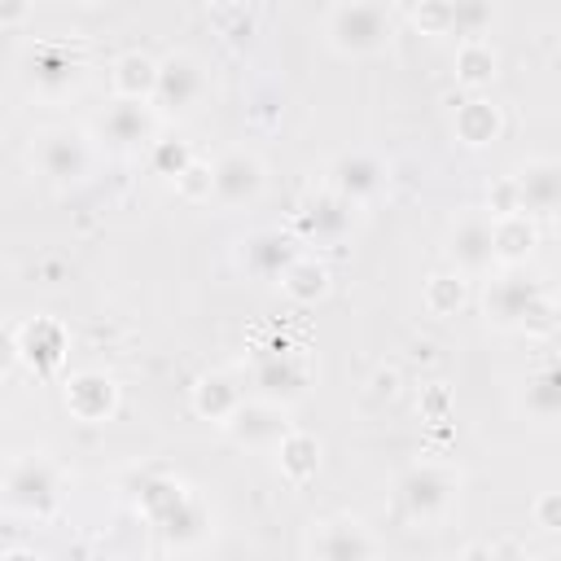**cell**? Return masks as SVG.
Wrapping results in <instances>:
<instances>
[{"label":"cell","mask_w":561,"mask_h":561,"mask_svg":"<svg viewBox=\"0 0 561 561\" xmlns=\"http://www.w3.org/2000/svg\"><path fill=\"white\" fill-rule=\"evenodd\" d=\"M482 316H486L491 329L530 333V337H543V333H552V324H557L552 294H548L539 280L517 276L513 267H508L504 276H491V280H486V289H482Z\"/></svg>","instance_id":"obj_1"},{"label":"cell","mask_w":561,"mask_h":561,"mask_svg":"<svg viewBox=\"0 0 561 561\" xmlns=\"http://www.w3.org/2000/svg\"><path fill=\"white\" fill-rule=\"evenodd\" d=\"M394 39V13L386 0H337L324 13V44L337 57H377Z\"/></svg>","instance_id":"obj_2"},{"label":"cell","mask_w":561,"mask_h":561,"mask_svg":"<svg viewBox=\"0 0 561 561\" xmlns=\"http://www.w3.org/2000/svg\"><path fill=\"white\" fill-rule=\"evenodd\" d=\"M460 500V473L443 460H416L394 482V504L412 526H438Z\"/></svg>","instance_id":"obj_3"},{"label":"cell","mask_w":561,"mask_h":561,"mask_svg":"<svg viewBox=\"0 0 561 561\" xmlns=\"http://www.w3.org/2000/svg\"><path fill=\"white\" fill-rule=\"evenodd\" d=\"M561 206V167L557 158H526L500 188L486 215L526 210V215H552Z\"/></svg>","instance_id":"obj_4"},{"label":"cell","mask_w":561,"mask_h":561,"mask_svg":"<svg viewBox=\"0 0 561 561\" xmlns=\"http://www.w3.org/2000/svg\"><path fill=\"white\" fill-rule=\"evenodd\" d=\"M311 377H316L311 359L302 351H294V346H276V351H263V355L250 359V390H254V399H267V403H280V408L307 399Z\"/></svg>","instance_id":"obj_5"},{"label":"cell","mask_w":561,"mask_h":561,"mask_svg":"<svg viewBox=\"0 0 561 561\" xmlns=\"http://www.w3.org/2000/svg\"><path fill=\"white\" fill-rule=\"evenodd\" d=\"M0 500L4 508L22 513V517H48L61 500V473L48 456H22L9 465L4 482H0Z\"/></svg>","instance_id":"obj_6"},{"label":"cell","mask_w":561,"mask_h":561,"mask_svg":"<svg viewBox=\"0 0 561 561\" xmlns=\"http://www.w3.org/2000/svg\"><path fill=\"white\" fill-rule=\"evenodd\" d=\"M210 92V79H206V66L193 57V53H171L158 61V83H153V110L162 118H188L202 110Z\"/></svg>","instance_id":"obj_7"},{"label":"cell","mask_w":561,"mask_h":561,"mask_svg":"<svg viewBox=\"0 0 561 561\" xmlns=\"http://www.w3.org/2000/svg\"><path fill=\"white\" fill-rule=\"evenodd\" d=\"M267 188V167L259 162V153L250 149H224L210 162V193L206 202H215L219 210H245L263 197Z\"/></svg>","instance_id":"obj_8"},{"label":"cell","mask_w":561,"mask_h":561,"mask_svg":"<svg viewBox=\"0 0 561 561\" xmlns=\"http://www.w3.org/2000/svg\"><path fill=\"white\" fill-rule=\"evenodd\" d=\"M31 162L35 171L57 184V188H70V184H83L88 171H92V145L79 127H48L39 131L35 149H31Z\"/></svg>","instance_id":"obj_9"},{"label":"cell","mask_w":561,"mask_h":561,"mask_svg":"<svg viewBox=\"0 0 561 561\" xmlns=\"http://www.w3.org/2000/svg\"><path fill=\"white\" fill-rule=\"evenodd\" d=\"M162 131V114L153 110V101H127L114 96L101 114H96V136L114 149V153H145Z\"/></svg>","instance_id":"obj_10"},{"label":"cell","mask_w":561,"mask_h":561,"mask_svg":"<svg viewBox=\"0 0 561 561\" xmlns=\"http://www.w3.org/2000/svg\"><path fill=\"white\" fill-rule=\"evenodd\" d=\"M224 430H228V438H232L237 447L259 451V456H272L276 443H280L294 425H289V416H285L280 403H267V399H241L237 412L224 421Z\"/></svg>","instance_id":"obj_11"},{"label":"cell","mask_w":561,"mask_h":561,"mask_svg":"<svg viewBox=\"0 0 561 561\" xmlns=\"http://www.w3.org/2000/svg\"><path fill=\"white\" fill-rule=\"evenodd\" d=\"M302 552L320 561H351V557H377L381 543L359 517H329V522H311Z\"/></svg>","instance_id":"obj_12"},{"label":"cell","mask_w":561,"mask_h":561,"mask_svg":"<svg viewBox=\"0 0 561 561\" xmlns=\"http://www.w3.org/2000/svg\"><path fill=\"white\" fill-rule=\"evenodd\" d=\"M386 184H390L386 162L373 158V153H364V149L337 153L333 167H329V188H333L342 202H351L355 210L368 206V202H377V197L386 193Z\"/></svg>","instance_id":"obj_13"},{"label":"cell","mask_w":561,"mask_h":561,"mask_svg":"<svg viewBox=\"0 0 561 561\" xmlns=\"http://www.w3.org/2000/svg\"><path fill=\"white\" fill-rule=\"evenodd\" d=\"M79 75H83V61L66 44H35L22 61V79L39 96H66L79 83Z\"/></svg>","instance_id":"obj_14"},{"label":"cell","mask_w":561,"mask_h":561,"mask_svg":"<svg viewBox=\"0 0 561 561\" xmlns=\"http://www.w3.org/2000/svg\"><path fill=\"white\" fill-rule=\"evenodd\" d=\"M351 219H355V206L342 202L333 188L307 197L298 210H294V241H316V245H333L351 232Z\"/></svg>","instance_id":"obj_15"},{"label":"cell","mask_w":561,"mask_h":561,"mask_svg":"<svg viewBox=\"0 0 561 561\" xmlns=\"http://www.w3.org/2000/svg\"><path fill=\"white\" fill-rule=\"evenodd\" d=\"M447 259L460 276H486L495 267V250H491V215H460L447 232Z\"/></svg>","instance_id":"obj_16"},{"label":"cell","mask_w":561,"mask_h":561,"mask_svg":"<svg viewBox=\"0 0 561 561\" xmlns=\"http://www.w3.org/2000/svg\"><path fill=\"white\" fill-rule=\"evenodd\" d=\"M13 342H18V364H26V368H31V373H39V377L61 373L66 351H70L66 329H61L57 320H48V316L26 320V324L13 333Z\"/></svg>","instance_id":"obj_17"},{"label":"cell","mask_w":561,"mask_h":561,"mask_svg":"<svg viewBox=\"0 0 561 561\" xmlns=\"http://www.w3.org/2000/svg\"><path fill=\"white\" fill-rule=\"evenodd\" d=\"M298 241L294 232H280V228H259L250 237H241V250H237V263L254 276V280H276L294 259H298Z\"/></svg>","instance_id":"obj_18"},{"label":"cell","mask_w":561,"mask_h":561,"mask_svg":"<svg viewBox=\"0 0 561 561\" xmlns=\"http://www.w3.org/2000/svg\"><path fill=\"white\" fill-rule=\"evenodd\" d=\"M66 408H70V416L83 421V425L110 421V416L118 412V386H114V377L92 373V368L66 377Z\"/></svg>","instance_id":"obj_19"},{"label":"cell","mask_w":561,"mask_h":561,"mask_svg":"<svg viewBox=\"0 0 561 561\" xmlns=\"http://www.w3.org/2000/svg\"><path fill=\"white\" fill-rule=\"evenodd\" d=\"M539 245V224L526 210H504L491 215V250H495V267H522Z\"/></svg>","instance_id":"obj_20"},{"label":"cell","mask_w":561,"mask_h":561,"mask_svg":"<svg viewBox=\"0 0 561 561\" xmlns=\"http://www.w3.org/2000/svg\"><path fill=\"white\" fill-rule=\"evenodd\" d=\"M500 131H504V114H500V105L486 101V96H469V101H460L456 114H451V136H456L465 149H482V145L500 140Z\"/></svg>","instance_id":"obj_21"},{"label":"cell","mask_w":561,"mask_h":561,"mask_svg":"<svg viewBox=\"0 0 561 561\" xmlns=\"http://www.w3.org/2000/svg\"><path fill=\"white\" fill-rule=\"evenodd\" d=\"M241 399H245V390H241L237 377H228V373H206V377H197V386H193V412L206 416V421H215V425H224V421L237 412Z\"/></svg>","instance_id":"obj_22"},{"label":"cell","mask_w":561,"mask_h":561,"mask_svg":"<svg viewBox=\"0 0 561 561\" xmlns=\"http://www.w3.org/2000/svg\"><path fill=\"white\" fill-rule=\"evenodd\" d=\"M276 469H280V478L289 482V486H307L311 478H316V469H320V443L311 438V434H302V430H289L280 443H276Z\"/></svg>","instance_id":"obj_23"},{"label":"cell","mask_w":561,"mask_h":561,"mask_svg":"<svg viewBox=\"0 0 561 561\" xmlns=\"http://www.w3.org/2000/svg\"><path fill=\"white\" fill-rule=\"evenodd\" d=\"M276 285L285 289L289 302L311 307V302H320V298L329 294V267H324L320 259H311V254H298V259L276 276Z\"/></svg>","instance_id":"obj_24"},{"label":"cell","mask_w":561,"mask_h":561,"mask_svg":"<svg viewBox=\"0 0 561 561\" xmlns=\"http://www.w3.org/2000/svg\"><path fill=\"white\" fill-rule=\"evenodd\" d=\"M153 83H158V61H153L149 53H123V57L110 66V88H114V96L149 101V96H153Z\"/></svg>","instance_id":"obj_25"},{"label":"cell","mask_w":561,"mask_h":561,"mask_svg":"<svg viewBox=\"0 0 561 561\" xmlns=\"http://www.w3.org/2000/svg\"><path fill=\"white\" fill-rule=\"evenodd\" d=\"M522 412L535 425H552L561 416V377H557V368H539L535 377H526Z\"/></svg>","instance_id":"obj_26"},{"label":"cell","mask_w":561,"mask_h":561,"mask_svg":"<svg viewBox=\"0 0 561 561\" xmlns=\"http://www.w3.org/2000/svg\"><path fill=\"white\" fill-rule=\"evenodd\" d=\"M495 66H500V57L482 35L478 39H460V48H456V83L460 88L482 92L495 79Z\"/></svg>","instance_id":"obj_27"},{"label":"cell","mask_w":561,"mask_h":561,"mask_svg":"<svg viewBox=\"0 0 561 561\" xmlns=\"http://www.w3.org/2000/svg\"><path fill=\"white\" fill-rule=\"evenodd\" d=\"M465 280H469V276H460V272H434V276L425 280V289H421V307H425L434 320L456 316V311L465 307V294H469Z\"/></svg>","instance_id":"obj_28"},{"label":"cell","mask_w":561,"mask_h":561,"mask_svg":"<svg viewBox=\"0 0 561 561\" xmlns=\"http://www.w3.org/2000/svg\"><path fill=\"white\" fill-rule=\"evenodd\" d=\"M491 26V0H447L443 9V35L478 39Z\"/></svg>","instance_id":"obj_29"},{"label":"cell","mask_w":561,"mask_h":561,"mask_svg":"<svg viewBox=\"0 0 561 561\" xmlns=\"http://www.w3.org/2000/svg\"><path fill=\"white\" fill-rule=\"evenodd\" d=\"M145 158H149V167H153V175H162V180H175L188 162H193V149L184 145V140H167V136H158L149 149H145Z\"/></svg>","instance_id":"obj_30"},{"label":"cell","mask_w":561,"mask_h":561,"mask_svg":"<svg viewBox=\"0 0 561 561\" xmlns=\"http://www.w3.org/2000/svg\"><path fill=\"white\" fill-rule=\"evenodd\" d=\"M530 517H535V526H539L543 535H557V530H561V495H557V491H543V495L535 500Z\"/></svg>","instance_id":"obj_31"},{"label":"cell","mask_w":561,"mask_h":561,"mask_svg":"<svg viewBox=\"0 0 561 561\" xmlns=\"http://www.w3.org/2000/svg\"><path fill=\"white\" fill-rule=\"evenodd\" d=\"M175 188H180L184 197H206V193H210V167L188 162V167L175 175Z\"/></svg>","instance_id":"obj_32"},{"label":"cell","mask_w":561,"mask_h":561,"mask_svg":"<svg viewBox=\"0 0 561 561\" xmlns=\"http://www.w3.org/2000/svg\"><path fill=\"white\" fill-rule=\"evenodd\" d=\"M368 394L373 399H394L399 394V368H377L368 377Z\"/></svg>","instance_id":"obj_33"},{"label":"cell","mask_w":561,"mask_h":561,"mask_svg":"<svg viewBox=\"0 0 561 561\" xmlns=\"http://www.w3.org/2000/svg\"><path fill=\"white\" fill-rule=\"evenodd\" d=\"M31 18V0H0V26H22Z\"/></svg>","instance_id":"obj_34"},{"label":"cell","mask_w":561,"mask_h":561,"mask_svg":"<svg viewBox=\"0 0 561 561\" xmlns=\"http://www.w3.org/2000/svg\"><path fill=\"white\" fill-rule=\"evenodd\" d=\"M13 368H18V342H13V333L0 329V381H4Z\"/></svg>","instance_id":"obj_35"},{"label":"cell","mask_w":561,"mask_h":561,"mask_svg":"<svg viewBox=\"0 0 561 561\" xmlns=\"http://www.w3.org/2000/svg\"><path fill=\"white\" fill-rule=\"evenodd\" d=\"M206 4H210V9H224V13H228V9H241L245 0H206Z\"/></svg>","instance_id":"obj_36"},{"label":"cell","mask_w":561,"mask_h":561,"mask_svg":"<svg viewBox=\"0 0 561 561\" xmlns=\"http://www.w3.org/2000/svg\"><path fill=\"white\" fill-rule=\"evenodd\" d=\"M66 4H79V9H92L96 0H66Z\"/></svg>","instance_id":"obj_37"},{"label":"cell","mask_w":561,"mask_h":561,"mask_svg":"<svg viewBox=\"0 0 561 561\" xmlns=\"http://www.w3.org/2000/svg\"><path fill=\"white\" fill-rule=\"evenodd\" d=\"M0 127H4V101H0Z\"/></svg>","instance_id":"obj_38"}]
</instances>
